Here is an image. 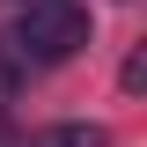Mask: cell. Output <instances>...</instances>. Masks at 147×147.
I'll list each match as a JSON object with an SVG mask.
<instances>
[{
  "mask_svg": "<svg viewBox=\"0 0 147 147\" xmlns=\"http://www.w3.org/2000/svg\"><path fill=\"white\" fill-rule=\"evenodd\" d=\"M30 147H110L103 125H52V132H37Z\"/></svg>",
  "mask_w": 147,
  "mask_h": 147,
  "instance_id": "cell-2",
  "label": "cell"
},
{
  "mask_svg": "<svg viewBox=\"0 0 147 147\" xmlns=\"http://www.w3.org/2000/svg\"><path fill=\"white\" fill-rule=\"evenodd\" d=\"M7 103H15V59H0V118H7Z\"/></svg>",
  "mask_w": 147,
  "mask_h": 147,
  "instance_id": "cell-3",
  "label": "cell"
},
{
  "mask_svg": "<svg viewBox=\"0 0 147 147\" xmlns=\"http://www.w3.org/2000/svg\"><path fill=\"white\" fill-rule=\"evenodd\" d=\"M81 44H88V7L74 0H30V15L15 22V52L30 66H66Z\"/></svg>",
  "mask_w": 147,
  "mask_h": 147,
  "instance_id": "cell-1",
  "label": "cell"
}]
</instances>
